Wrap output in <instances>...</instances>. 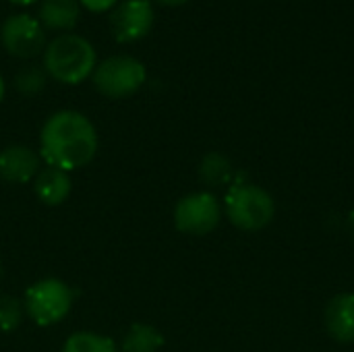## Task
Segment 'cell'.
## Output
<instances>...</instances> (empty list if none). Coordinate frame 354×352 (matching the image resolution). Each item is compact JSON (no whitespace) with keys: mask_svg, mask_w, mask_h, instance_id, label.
Segmentation results:
<instances>
[{"mask_svg":"<svg viewBox=\"0 0 354 352\" xmlns=\"http://www.w3.org/2000/svg\"><path fill=\"white\" fill-rule=\"evenodd\" d=\"M100 147L93 122L77 110H58L39 131V156L46 166L73 172L87 166Z\"/></svg>","mask_w":354,"mask_h":352,"instance_id":"obj_1","label":"cell"},{"mask_svg":"<svg viewBox=\"0 0 354 352\" xmlns=\"http://www.w3.org/2000/svg\"><path fill=\"white\" fill-rule=\"evenodd\" d=\"M97 64L95 48L77 33H62L46 44L44 48V71L50 79L77 85L91 77Z\"/></svg>","mask_w":354,"mask_h":352,"instance_id":"obj_2","label":"cell"},{"mask_svg":"<svg viewBox=\"0 0 354 352\" xmlns=\"http://www.w3.org/2000/svg\"><path fill=\"white\" fill-rule=\"evenodd\" d=\"M222 210L228 222L243 232L263 230L276 218L274 197L266 189L245 180L239 174H234V180L226 191Z\"/></svg>","mask_w":354,"mask_h":352,"instance_id":"obj_3","label":"cell"},{"mask_svg":"<svg viewBox=\"0 0 354 352\" xmlns=\"http://www.w3.org/2000/svg\"><path fill=\"white\" fill-rule=\"evenodd\" d=\"M75 293L60 278H41L25 290V315L39 328L60 324L73 309Z\"/></svg>","mask_w":354,"mask_h":352,"instance_id":"obj_4","label":"cell"},{"mask_svg":"<svg viewBox=\"0 0 354 352\" xmlns=\"http://www.w3.org/2000/svg\"><path fill=\"white\" fill-rule=\"evenodd\" d=\"M145 79H147V71L143 62L127 54H116L102 60L100 64H95L91 73L93 87L102 95L112 100H122L137 93L145 83Z\"/></svg>","mask_w":354,"mask_h":352,"instance_id":"obj_5","label":"cell"},{"mask_svg":"<svg viewBox=\"0 0 354 352\" xmlns=\"http://www.w3.org/2000/svg\"><path fill=\"white\" fill-rule=\"evenodd\" d=\"M222 212V203L209 191L185 195L174 205V228L189 237H205L218 228Z\"/></svg>","mask_w":354,"mask_h":352,"instance_id":"obj_6","label":"cell"},{"mask_svg":"<svg viewBox=\"0 0 354 352\" xmlns=\"http://www.w3.org/2000/svg\"><path fill=\"white\" fill-rule=\"evenodd\" d=\"M0 41H2V48L12 58H21V60H29V58H35L37 54H44V48L48 44L46 29L35 17L27 12L10 15L2 23Z\"/></svg>","mask_w":354,"mask_h":352,"instance_id":"obj_7","label":"cell"},{"mask_svg":"<svg viewBox=\"0 0 354 352\" xmlns=\"http://www.w3.org/2000/svg\"><path fill=\"white\" fill-rule=\"evenodd\" d=\"M153 25V6L149 0H124L110 12V29L116 41L131 44L143 39Z\"/></svg>","mask_w":354,"mask_h":352,"instance_id":"obj_8","label":"cell"},{"mask_svg":"<svg viewBox=\"0 0 354 352\" xmlns=\"http://www.w3.org/2000/svg\"><path fill=\"white\" fill-rule=\"evenodd\" d=\"M41 170V156L27 145H8L0 151V180L8 185L33 183Z\"/></svg>","mask_w":354,"mask_h":352,"instance_id":"obj_9","label":"cell"},{"mask_svg":"<svg viewBox=\"0 0 354 352\" xmlns=\"http://www.w3.org/2000/svg\"><path fill=\"white\" fill-rule=\"evenodd\" d=\"M324 326L332 340L340 344L354 342V293H340L326 305Z\"/></svg>","mask_w":354,"mask_h":352,"instance_id":"obj_10","label":"cell"},{"mask_svg":"<svg viewBox=\"0 0 354 352\" xmlns=\"http://www.w3.org/2000/svg\"><path fill=\"white\" fill-rule=\"evenodd\" d=\"M73 183L68 172L46 166L37 172V176L33 178V191L37 195V199L48 205V207H56L62 205L68 195H71Z\"/></svg>","mask_w":354,"mask_h":352,"instance_id":"obj_11","label":"cell"},{"mask_svg":"<svg viewBox=\"0 0 354 352\" xmlns=\"http://www.w3.org/2000/svg\"><path fill=\"white\" fill-rule=\"evenodd\" d=\"M81 15L79 0H44L37 21L50 31H68L77 25Z\"/></svg>","mask_w":354,"mask_h":352,"instance_id":"obj_12","label":"cell"},{"mask_svg":"<svg viewBox=\"0 0 354 352\" xmlns=\"http://www.w3.org/2000/svg\"><path fill=\"white\" fill-rule=\"evenodd\" d=\"M234 174L236 172L232 168V162L220 151H209L199 162V178L203 185L212 189L230 187L234 180Z\"/></svg>","mask_w":354,"mask_h":352,"instance_id":"obj_13","label":"cell"},{"mask_svg":"<svg viewBox=\"0 0 354 352\" xmlns=\"http://www.w3.org/2000/svg\"><path fill=\"white\" fill-rule=\"evenodd\" d=\"M164 346V336L149 324H133L120 342L122 352H158Z\"/></svg>","mask_w":354,"mask_h":352,"instance_id":"obj_14","label":"cell"},{"mask_svg":"<svg viewBox=\"0 0 354 352\" xmlns=\"http://www.w3.org/2000/svg\"><path fill=\"white\" fill-rule=\"evenodd\" d=\"M62 352H118L116 342L97 332H75L62 344Z\"/></svg>","mask_w":354,"mask_h":352,"instance_id":"obj_15","label":"cell"},{"mask_svg":"<svg viewBox=\"0 0 354 352\" xmlns=\"http://www.w3.org/2000/svg\"><path fill=\"white\" fill-rule=\"evenodd\" d=\"M46 79H48V75H46L44 66L29 64V66H23L15 75V87L23 95H37L46 87Z\"/></svg>","mask_w":354,"mask_h":352,"instance_id":"obj_16","label":"cell"},{"mask_svg":"<svg viewBox=\"0 0 354 352\" xmlns=\"http://www.w3.org/2000/svg\"><path fill=\"white\" fill-rule=\"evenodd\" d=\"M25 317V307L19 299L10 295H0V332L8 334L21 326Z\"/></svg>","mask_w":354,"mask_h":352,"instance_id":"obj_17","label":"cell"},{"mask_svg":"<svg viewBox=\"0 0 354 352\" xmlns=\"http://www.w3.org/2000/svg\"><path fill=\"white\" fill-rule=\"evenodd\" d=\"M118 0H79V4L89 12H106L116 6Z\"/></svg>","mask_w":354,"mask_h":352,"instance_id":"obj_18","label":"cell"},{"mask_svg":"<svg viewBox=\"0 0 354 352\" xmlns=\"http://www.w3.org/2000/svg\"><path fill=\"white\" fill-rule=\"evenodd\" d=\"M158 2L164 4V6H180V4H185L189 0H158Z\"/></svg>","mask_w":354,"mask_h":352,"instance_id":"obj_19","label":"cell"},{"mask_svg":"<svg viewBox=\"0 0 354 352\" xmlns=\"http://www.w3.org/2000/svg\"><path fill=\"white\" fill-rule=\"evenodd\" d=\"M348 230H351V234L354 237V210L348 214Z\"/></svg>","mask_w":354,"mask_h":352,"instance_id":"obj_20","label":"cell"},{"mask_svg":"<svg viewBox=\"0 0 354 352\" xmlns=\"http://www.w3.org/2000/svg\"><path fill=\"white\" fill-rule=\"evenodd\" d=\"M8 2H12V4H21V6H29V4H33L35 0H8Z\"/></svg>","mask_w":354,"mask_h":352,"instance_id":"obj_21","label":"cell"},{"mask_svg":"<svg viewBox=\"0 0 354 352\" xmlns=\"http://www.w3.org/2000/svg\"><path fill=\"white\" fill-rule=\"evenodd\" d=\"M2 98H4V79L0 75V102H2Z\"/></svg>","mask_w":354,"mask_h":352,"instance_id":"obj_22","label":"cell"},{"mask_svg":"<svg viewBox=\"0 0 354 352\" xmlns=\"http://www.w3.org/2000/svg\"><path fill=\"white\" fill-rule=\"evenodd\" d=\"M0 280H2V263H0Z\"/></svg>","mask_w":354,"mask_h":352,"instance_id":"obj_23","label":"cell"}]
</instances>
